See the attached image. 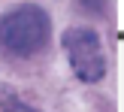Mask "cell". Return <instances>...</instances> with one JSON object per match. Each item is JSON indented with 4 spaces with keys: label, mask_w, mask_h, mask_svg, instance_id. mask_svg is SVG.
Instances as JSON below:
<instances>
[{
    "label": "cell",
    "mask_w": 124,
    "mask_h": 112,
    "mask_svg": "<svg viewBox=\"0 0 124 112\" xmlns=\"http://www.w3.org/2000/svg\"><path fill=\"white\" fill-rule=\"evenodd\" d=\"M48 40V18L36 6H24L0 18V46L15 55H33Z\"/></svg>",
    "instance_id": "6da1fadb"
},
{
    "label": "cell",
    "mask_w": 124,
    "mask_h": 112,
    "mask_svg": "<svg viewBox=\"0 0 124 112\" xmlns=\"http://www.w3.org/2000/svg\"><path fill=\"white\" fill-rule=\"evenodd\" d=\"M64 46H67L70 64H73V70H76L79 79L97 82V79L106 73V58H103V48H100V36H97L94 30H88V27L67 30Z\"/></svg>",
    "instance_id": "7a4b0ae2"
},
{
    "label": "cell",
    "mask_w": 124,
    "mask_h": 112,
    "mask_svg": "<svg viewBox=\"0 0 124 112\" xmlns=\"http://www.w3.org/2000/svg\"><path fill=\"white\" fill-rule=\"evenodd\" d=\"M0 112H36L33 106H27V103H21L12 91L0 88Z\"/></svg>",
    "instance_id": "3957f363"
}]
</instances>
